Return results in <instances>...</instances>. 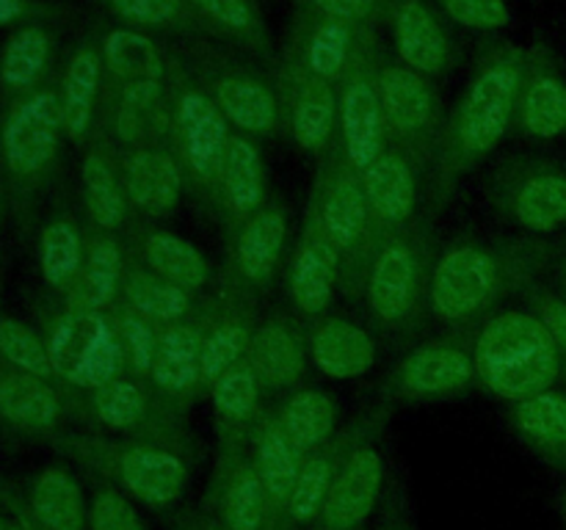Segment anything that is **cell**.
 I'll use <instances>...</instances> for the list:
<instances>
[{"mask_svg": "<svg viewBox=\"0 0 566 530\" xmlns=\"http://www.w3.org/2000/svg\"><path fill=\"white\" fill-rule=\"evenodd\" d=\"M127 296H130L133 307L160 320L180 318L188 307L182 287L171 285V282H160L149 274H133L130 282H127Z\"/></svg>", "mask_w": 566, "mask_h": 530, "instance_id": "60d3db41", "label": "cell"}, {"mask_svg": "<svg viewBox=\"0 0 566 530\" xmlns=\"http://www.w3.org/2000/svg\"><path fill=\"white\" fill-rule=\"evenodd\" d=\"M180 130L191 169L205 180H213L227 152V127L216 105L202 94H186L180 99Z\"/></svg>", "mask_w": 566, "mask_h": 530, "instance_id": "ba28073f", "label": "cell"}, {"mask_svg": "<svg viewBox=\"0 0 566 530\" xmlns=\"http://www.w3.org/2000/svg\"><path fill=\"white\" fill-rule=\"evenodd\" d=\"M348 28L343 22H324L310 42V66L315 77H335L346 64Z\"/></svg>", "mask_w": 566, "mask_h": 530, "instance_id": "f6af8a7d", "label": "cell"}, {"mask_svg": "<svg viewBox=\"0 0 566 530\" xmlns=\"http://www.w3.org/2000/svg\"><path fill=\"white\" fill-rule=\"evenodd\" d=\"M523 121L539 138H556L566 130V86L558 77H536L523 103Z\"/></svg>", "mask_w": 566, "mask_h": 530, "instance_id": "e575fe53", "label": "cell"}, {"mask_svg": "<svg viewBox=\"0 0 566 530\" xmlns=\"http://www.w3.org/2000/svg\"><path fill=\"white\" fill-rule=\"evenodd\" d=\"M381 458L374 447L352 453L340 473L335 475L329 497L321 508V530H354L368 519L379 500Z\"/></svg>", "mask_w": 566, "mask_h": 530, "instance_id": "5b68a950", "label": "cell"}, {"mask_svg": "<svg viewBox=\"0 0 566 530\" xmlns=\"http://www.w3.org/2000/svg\"><path fill=\"white\" fill-rule=\"evenodd\" d=\"M249 337L243 326H221L202 346V357H199V373H202V379L216 381L219 375H224L230 370V364L241 357Z\"/></svg>", "mask_w": 566, "mask_h": 530, "instance_id": "ee69618b", "label": "cell"}, {"mask_svg": "<svg viewBox=\"0 0 566 530\" xmlns=\"http://www.w3.org/2000/svg\"><path fill=\"white\" fill-rule=\"evenodd\" d=\"M315 364L332 379H354L374 368V340L346 320H329L321 326L313 342Z\"/></svg>", "mask_w": 566, "mask_h": 530, "instance_id": "9c48e42d", "label": "cell"}, {"mask_svg": "<svg viewBox=\"0 0 566 530\" xmlns=\"http://www.w3.org/2000/svg\"><path fill=\"white\" fill-rule=\"evenodd\" d=\"M329 235H313L293 265V298L304 312H321L332 298L337 252Z\"/></svg>", "mask_w": 566, "mask_h": 530, "instance_id": "7c38bea8", "label": "cell"}, {"mask_svg": "<svg viewBox=\"0 0 566 530\" xmlns=\"http://www.w3.org/2000/svg\"><path fill=\"white\" fill-rule=\"evenodd\" d=\"M219 105L243 130H269L274 125V97L269 88L249 77H227L216 86Z\"/></svg>", "mask_w": 566, "mask_h": 530, "instance_id": "83f0119b", "label": "cell"}, {"mask_svg": "<svg viewBox=\"0 0 566 530\" xmlns=\"http://www.w3.org/2000/svg\"><path fill=\"white\" fill-rule=\"evenodd\" d=\"M326 235L337 248H348L365 226V199L352 180H340L329 191L324 210Z\"/></svg>", "mask_w": 566, "mask_h": 530, "instance_id": "74e56055", "label": "cell"}, {"mask_svg": "<svg viewBox=\"0 0 566 530\" xmlns=\"http://www.w3.org/2000/svg\"><path fill=\"white\" fill-rule=\"evenodd\" d=\"M564 513H566V497H564Z\"/></svg>", "mask_w": 566, "mask_h": 530, "instance_id": "6f0895ef", "label": "cell"}, {"mask_svg": "<svg viewBox=\"0 0 566 530\" xmlns=\"http://www.w3.org/2000/svg\"><path fill=\"white\" fill-rule=\"evenodd\" d=\"M88 528L92 530H144L136 508L116 491H99L88 508Z\"/></svg>", "mask_w": 566, "mask_h": 530, "instance_id": "c3c4849f", "label": "cell"}, {"mask_svg": "<svg viewBox=\"0 0 566 530\" xmlns=\"http://www.w3.org/2000/svg\"><path fill=\"white\" fill-rule=\"evenodd\" d=\"M81 265V237L75 226L55 221L42 235V274L48 285L64 287Z\"/></svg>", "mask_w": 566, "mask_h": 530, "instance_id": "ab89813d", "label": "cell"}, {"mask_svg": "<svg viewBox=\"0 0 566 530\" xmlns=\"http://www.w3.org/2000/svg\"><path fill=\"white\" fill-rule=\"evenodd\" d=\"M147 259L166 282L177 287H202L208 279V265L191 243L175 235H153L147 241Z\"/></svg>", "mask_w": 566, "mask_h": 530, "instance_id": "1f68e13d", "label": "cell"}, {"mask_svg": "<svg viewBox=\"0 0 566 530\" xmlns=\"http://www.w3.org/2000/svg\"><path fill=\"white\" fill-rule=\"evenodd\" d=\"M0 353L20 370L39 375V379L53 373L48 348L28 326L17 324V320H0Z\"/></svg>", "mask_w": 566, "mask_h": 530, "instance_id": "b9f144b4", "label": "cell"}, {"mask_svg": "<svg viewBox=\"0 0 566 530\" xmlns=\"http://www.w3.org/2000/svg\"><path fill=\"white\" fill-rule=\"evenodd\" d=\"M199 357H202V342L197 331L188 326H175L164 335L158 348V357L153 362V375L166 390H186L197 381Z\"/></svg>", "mask_w": 566, "mask_h": 530, "instance_id": "484cf974", "label": "cell"}, {"mask_svg": "<svg viewBox=\"0 0 566 530\" xmlns=\"http://www.w3.org/2000/svg\"><path fill=\"white\" fill-rule=\"evenodd\" d=\"M83 188H86V202L92 219L99 226H105V230L119 226L122 215H125V199H122L114 174H111V169L103 163L99 155H88L83 160Z\"/></svg>", "mask_w": 566, "mask_h": 530, "instance_id": "f35d334b", "label": "cell"}, {"mask_svg": "<svg viewBox=\"0 0 566 530\" xmlns=\"http://www.w3.org/2000/svg\"><path fill=\"white\" fill-rule=\"evenodd\" d=\"M119 484L149 508L171 506L188 486V469L175 453L158 447H130L116 462Z\"/></svg>", "mask_w": 566, "mask_h": 530, "instance_id": "52a82bcc", "label": "cell"}, {"mask_svg": "<svg viewBox=\"0 0 566 530\" xmlns=\"http://www.w3.org/2000/svg\"><path fill=\"white\" fill-rule=\"evenodd\" d=\"M558 346L539 318L506 312L475 342V370L503 398H534L556 381Z\"/></svg>", "mask_w": 566, "mask_h": 530, "instance_id": "6da1fadb", "label": "cell"}, {"mask_svg": "<svg viewBox=\"0 0 566 530\" xmlns=\"http://www.w3.org/2000/svg\"><path fill=\"white\" fill-rule=\"evenodd\" d=\"M335 425V403L324 392H298L285 409V434L298 451L315 447L329 436Z\"/></svg>", "mask_w": 566, "mask_h": 530, "instance_id": "d6a6232c", "label": "cell"}, {"mask_svg": "<svg viewBox=\"0 0 566 530\" xmlns=\"http://www.w3.org/2000/svg\"><path fill=\"white\" fill-rule=\"evenodd\" d=\"M191 3L227 28L243 31L252 22V9H249L247 0H191Z\"/></svg>", "mask_w": 566, "mask_h": 530, "instance_id": "816d5d0a", "label": "cell"}, {"mask_svg": "<svg viewBox=\"0 0 566 530\" xmlns=\"http://www.w3.org/2000/svg\"><path fill=\"white\" fill-rule=\"evenodd\" d=\"M50 36L36 25L20 28L14 36L6 42L3 55H0V83L6 88H31L39 75L48 66Z\"/></svg>", "mask_w": 566, "mask_h": 530, "instance_id": "d4e9b609", "label": "cell"}, {"mask_svg": "<svg viewBox=\"0 0 566 530\" xmlns=\"http://www.w3.org/2000/svg\"><path fill=\"white\" fill-rule=\"evenodd\" d=\"M343 132L352 163L368 169L381 147V105L368 83H352L343 94Z\"/></svg>", "mask_w": 566, "mask_h": 530, "instance_id": "8fae6325", "label": "cell"}, {"mask_svg": "<svg viewBox=\"0 0 566 530\" xmlns=\"http://www.w3.org/2000/svg\"><path fill=\"white\" fill-rule=\"evenodd\" d=\"M28 14V0H0V28L22 20Z\"/></svg>", "mask_w": 566, "mask_h": 530, "instance_id": "9f6ffc18", "label": "cell"}, {"mask_svg": "<svg viewBox=\"0 0 566 530\" xmlns=\"http://www.w3.org/2000/svg\"><path fill=\"white\" fill-rule=\"evenodd\" d=\"M517 425L536 445L566 458V398L558 392H539L525 398L517 409Z\"/></svg>", "mask_w": 566, "mask_h": 530, "instance_id": "f1b7e54d", "label": "cell"}, {"mask_svg": "<svg viewBox=\"0 0 566 530\" xmlns=\"http://www.w3.org/2000/svg\"><path fill=\"white\" fill-rule=\"evenodd\" d=\"M119 279V248L108 237H99L88 248V263L70 296L72 312H97L111 301Z\"/></svg>", "mask_w": 566, "mask_h": 530, "instance_id": "603a6c76", "label": "cell"}, {"mask_svg": "<svg viewBox=\"0 0 566 530\" xmlns=\"http://www.w3.org/2000/svg\"><path fill=\"white\" fill-rule=\"evenodd\" d=\"M114 6L127 20L147 22V25L169 22L177 14V0H114Z\"/></svg>", "mask_w": 566, "mask_h": 530, "instance_id": "f907efd6", "label": "cell"}, {"mask_svg": "<svg viewBox=\"0 0 566 530\" xmlns=\"http://www.w3.org/2000/svg\"><path fill=\"white\" fill-rule=\"evenodd\" d=\"M381 105L392 125L403 132H412L426 125L431 114V94L429 86L418 77V72L390 66L379 77Z\"/></svg>", "mask_w": 566, "mask_h": 530, "instance_id": "d6986e66", "label": "cell"}, {"mask_svg": "<svg viewBox=\"0 0 566 530\" xmlns=\"http://www.w3.org/2000/svg\"><path fill=\"white\" fill-rule=\"evenodd\" d=\"M473 364L457 348H423L403 362V381L415 392H446L464 386Z\"/></svg>", "mask_w": 566, "mask_h": 530, "instance_id": "ffe728a7", "label": "cell"}, {"mask_svg": "<svg viewBox=\"0 0 566 530\" xmlns=\"http://www.w3.org/2000/svg\"><path fill=\"white\" fill-rule=\"evenodd\" d=\"M122 331H125L127 348H130V362L136 370H149L153 368V335H149L147 326L138 318H125L122 320Z\"/></svg>", "mask_w": 566, "mask_h": 530, "instance_id": "f5cc1de1", "label": "cell"}, {"mask_svg": "<svg viewBox=\"0 0 566 530\" xmlns=\"http://www.w3.org/2000/svg\"><path fill=\"white\" fill-rule=\"evenodd\" d=\"M542 324L553 335L556 346L566 353V301L564 298H547L542 304Z\"/></svg>", "mask_w": 566, "mask_h": 530, "instance_id": "db71d44e", "label": "cell"}, {"mask_svg": "<svg viewBox=\"0 0 566 530\" xmlns=\"http://www.w3.org/2000/svg\"><path fill=\"white\" fill-rule=\"evenodd\" d=\"M365 193L381 219H407L415 204L412 171L398 155H379L365 169Z\"/></svg>", "mask_w": 566, "mask_h": 530, "instance_id": "9a60e30c", "label": "cell"}, {"mask_svg": "<svg viewBox=\"0 0 566 530\" xmlns=\"http://www.w3.org/2000/svg\"><path fill=\"white\" fill-rule=\"evenodd\" d=\"M332 116H335V97L324 77H310L298 94L296 114H293V132L298 144L307 149L321 147L329 136Z\"/></svg>", "mask_w": 566, "mask_h": 530, "instance_id": "d590c367", "label": "cell"}, {"mask_svg": "<svg viewBox=\"0 0 566 530\" xmlns=\"http://www.w3.org/2000/svg\"><path fill=\"white\" fill-rule=\"evenodd\" d=\"M50 364L77 386L111 384L119 373V342L97 312H70L59 320L50 337Z\"/></svg>", "mask_w": 566, "mask_h": 530, "instance_id": "7a4b0ae2", "label": "cell"}, {"mask_svg": "<svg viewBox=\"0 0 566 530\" xmlns=\"http://www.w3.org/2000/svg\"><path fill=\"white\" fill-rule=\"evenodd\" d=\"M213 398L219 412H224L227 417H247L258 401V381L247 368H235L221 375Z\"/></svg>", "mask_w": 566, "mask_h": 530, "instance_id": "7dc6e473", "label": "cell"}, {"mask_svg": "<svg viewBox=\"0 0 566 530\" xmlns=\"http://www.w3.org/2000/svg\"><path fill=\"white\" fill-rule=\"evenodd\" d=\"M31 513L42 530L86 528L81 486L64 469H44L39 475L31 491Z\"/></svg>", "mask_w": 566, "mask_h": 530, "instance_id": "30bf717a", "label": "cell"}, {"mask_svg": "<svg viewBox=\"0 0 566 530\" xmlns=\"http://www.w3.org/2000/svg\"><path fill=\"white\" fill-rule=\"evenodd\" d=\"M335 20H363L374 11V0H315Z\"/></svg>", "mask_w": 566, "mask_h": 530, "instance_id": "11a10c76", "label": "cell"}, {"mask_svg": "<svg viewBox=\"0 0 566 530\" xmlns=\"http://www.w3.org/2000/svg\"><path fill=\"white\" fill-rule=\"evenodd\" d=\"M252 364L271 384H291L302 370V351L285 329L265 326L252 340Z\"/></svg>", "mask_w": 566, "mask_h": 530, "instance_id": "836d02e7", "label": "cell"}, {"mask_svg": "<svg viewBox=\"0 0 566 530\" xmlns=\"http://www.w3.org/2000/svg\"><path fill=\"white\" fill-rule=\"evenodd\" d=\"M221 174H224L227 199L232 208L241 213L258 208L260 197H263V171H260L258 149L252 144L243 138H232L227 144Z\"/></svg>", "mask_w": 566, "mask_h": 530, "instance_id": "4dcf8cb0", "label": "cell"}, {"mask_svg": "<svg viewBox=\"0 0 566 530\" xmlns=\"http://www.w3.org/2000/svg\"><path fill=\"white\" fill-rule=\"evenodd\" d=\"M97 414L111 428H130L144 417V398L127 381H111L97 390Z\"/></svg>", "mask_w": 566, "mask_h": 530, "instance_id": "7bdbcfd3", "label": "cell"}, {"mask_svg": "<svg viewBox=\"0 0 566 530\" xmlns=\"http://www.w3.org/2000/svg\"><path fill=\"white\" fill-rule=\"evenodd\" d=\"M258 475L263 480L274 506H285L296 486V475L302 462H298V447L293 445L285 428H269L260 436L258 445Z\"/></svg>", "mask_w": 566, "mask_h": 530, "instance_id": "cb8c5ba5", "label": "cell"}, {"mask_svg": "<svg viewBox=\"0 0 566 530\" xmlns=\"http://www.w3.org/2000/svg\"><path fill=\"white\" fill-rule=\"evenodd\" d=\"M64 127V105L55 92H36L14 105L3 127L6 163L17 174L42 169L59 147Z\"/></svg>", "mask_w": 566, "mask_h": 530, "instance_id": "3957f363", "label": "cell"}, {"mask_svg": "<svg viewBox=\"0 0 566 530\" xmlns=\"http://www.w3.org/2000/svg\"><path fill=\"white\" fill-rule=\"evenodd\" d=\"M269 506L271 497L260 480L258 467L232 469L219 502L224 530H263Z\"/></svg>", "mask_w": 566, "mask_h": 530, "instance_id": "e0dca14e", "label": "cell"}, {"mask_svg": "<svg viewBox=\"0 0 566 530\" xmlns=\"http://www.w3.org/2000/svg\"><path fill=\"white\" fill-rule=\"evenodd\" d=\"M285 243V221L280 213H263L252 219L238 243V263L252 282H265L274 271Z\"/></svg>", "mask_w": 566, "mask_h": 530, "instance_id": "4316f807", "label": "cell"}, {"mask_svg": "<svg viewBox=\"0 0 566 530\" xmlns=\"http://www.w3.org/2000/svg\"><path fill=\"white\" fill-rule=\"evenodd\" d=\"M127 191L138 208L153 213L175 208L180 193V171L175 160L160 152H138L127 163Z\"/></svg>", "mask_w": 566, "mask_h": 530, "instance_id": "5bb4252c", "label": "cell"}, {"mask_svg": "<svg viewBox=\"0 0 566 530\" xmlns=\"http://www.w3.org/2000/svg\"><path fill=\"white\" fill-rule=\"evenodd\" d=\"M514 215L523 226L551 232L566 224V177L558 171H542L523 182L514 199Z\"/></svg>", "mask_w": 566, "mask_h": 530, "instance_id": "2e32d148", "label": "cell"}, {"mask_svg": "<svg viewBox=\"0 0 566 530\" xmlns=\"http://www.w3.org/2000/svg\"><path fill=\"white\" fill-rule=\"evenodd\" d=\"M398 50L403 61L418 72H437L446 64V39L437 28L434 17L418 0H407L396 20Z\"/></svg>", "mask_w": 566, "mask_h": 530, "instance_id": "4fadbf2b", "label": "cell"}, {"mask_svg": "<svg viewBox=\"0 0 566 530\" xmlns=\"http://www.w3.org/2000/svg\"><path fill=\"white\" fill-rule=\"evenodd\" d=\"M520 86L517 66H492L468 94L462 110V144L470 152H486L501 141L512 116L514 94Z\"/></svg>", "mask_w": 566, "mask_h": 530, "instance_id": "277c9868", "label": "cell"}, {"mask_svg": "<svg viewBox=\"0 0 566 530\" xmlns=\"http://www.w3.org/2000/svg\"><path fill=\"white\" fill-rule=\"evenodd\" d=\"M0 412L17 425L44 428L59 414V401L39 375H6L0 381Z\"/></svg>", "mask_w": 566, "mask_h": 530, "instance_id": "44dd1931", "label": "cell"}, {"mask_svg": "<svg viewBox=\"0 0 566 530\" xmlns=\"http://www.w3.org/2000/svg\"><path fill=\"white\" fill-rule=\"evenodd\" d=\"M495 287V265L479 248H457L437 265L431 298L437 315L448 320L475 312Z\"/></svg>", "mask_w": 566, "mask_h": 530, "instance_id": "8992f818", "label": "cell"}, {"mask_svg": "<svg viewBox=\"0 0 566 530\" xmlns=\"http://www.w3.org/2000/svg\"><path fill=\"white\" fill-rule=\"evenodd\" d=\"M335 467L326 458L313 456L302 462L296 475V486H293L291 497H287L285 508L287 517L296 524H307L318 519L321 508H324L326 497H329L332 484H335Z\"/></svg>", "mask_w": 566, "mask_h": 530, "instance_id": "8d00e7d4", "label": "cell"}, {"mask_svg": "<svg viewBox=\"0 0 566 530\" xmlns=\"http://www.w3.org/2000/svg\"><path fill=\"white\" fill-rule=\"evenodd\" d=\"M99 83V61L88 47L77 50L75 59L70 61L64 75V92H61V105H64V130L72 138H81L92 121L94 97H97Z\"/></svg>", "mask_w": 566, "mask_h": 530, "instance_id": "7402d4cb", "label": "cell"}, {"mask_svg": "<svg viewBox=\"0 0 566 530\" xmlns=\"http://www.w3.org/2000/svg\"><path fill=\"white\" fill-rule=\"evenodd\" d=\"M105 61H108L111 72L127 83L138 81H160V64L158 50L153 47L147 36L133 31H111L105 39Z\"/></svg>", "mask_w": 566, "mask_h": 530, "instance_id": "f546056e", "label": "cell"}, {"mask_svg": "<svg viewBox=\"0 0 566 530\" xmlns=\"http://www.w3.org/2000/svg\"><path fill=\"white\" fill-rule=\"evenodd\" d=\"M448 14L470 28H501L509 22L503 0H442Z\"/></svg>", "mask_w": 566, "mask_h": 530, "instance_id": "681fc988", "label": "cell"}, {"mask_svg": "<svg viewBox=\"0 0 566 530\" xmlns=\"http://www.w3.org/2000/svg\"><path fill=\"white\" fill-rule=\"evenodd\" d=\"M158 81L127 83L119 105V136L125 138V141H133V138L142 136L144 125H147L149 119V110L158 105Z\"/></svg>", "mask_w": 566, "mask_h": 530, "instance_id": "bcb514c9", "label": "cell"}, {"mask_svg": "<svg viewBox=\"0 0 566 530\" xmlns=\"http://www.w3.org/2000/svg\"><path fill=\"white\" fill-rule=\"evenodd\" d=\"M415 263L407 246H390L376 263L370 276V304L379 312V318L396 320L407 312L409 298H412Z\"/></svg>", "mask_w": 566, "mask_h": 530, "instance_id": "ac0fdd59", "label": "cell"}]
</instances>
